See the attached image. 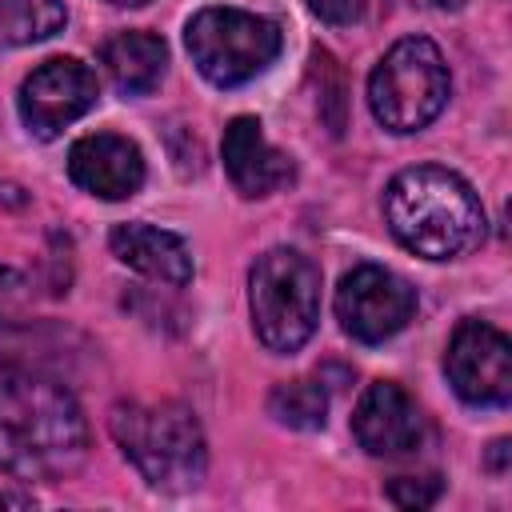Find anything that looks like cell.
<instances>
[{"label": "cell", "instance_id": "21", "mask_svg": "<svg viewBox=\"0 0 512 512\" xmlns=\"http://www.w3.org/2000/svg\"><path fill=\"white\" fill-rule=\"evenodd\" d=\"M108 4H120V8H140V4H148V0H108Z\"/></svg>", "mask_w": 512, "mask_h": 512}, {"label": "cell", "instance_id": "19", "mask_svg": "<svg viewBox=\"0 0 512 512\" xmlns=\"http://www.w3.org/2000/svg\"><path fill=\"white\" fill-rule=\"evenodd\" d=\"M20 300H24V280H20L16 272L0 268V316L16 312V308H20Z\"/></svg>", "mask_w": 512, "mask_h": 512}, {"label": "cell", "instance_id": "5", "mask_svg": "<svg viewBox=\"0 0 512 512\" xmlns=\"http://www.w3.org/2000/svg\"><path fill=\"white\" fill-rule=\"evenodd\" d=\"M448 64L424 36L396 40L368 76V108L388 132H420L448 104Z\"/></svg>", "mask_w": 512, "mask_h": 512}, {"label": "cell", "instance_id": "15", "mask_svg": "<svg viewBox=\"0 0 512 512\" xmlns=\"http://www.w3.org/2000/svg\"><path fill=\"white\" fill-rule=\"evenodd\" d=\"M68 24L64 0H0V48L56 36Z\"/></svg>", "mask_w": 512, "mask_h": 512}, {"label": "cell", "instance_id": "1", "mask_svg": "<svg viewBox=\"0 0 512 512\" xmlns=\"http://www.w3.org/2000/svg\"><path fill=\"white\" fill-rule=\"evenodd\" d=\"M88 456V424L76 396L24 364L0 360V468L16 480L56 484Z\"/></svg>", "mask_w": 512, "mask_h": 512}, {"label": "cell", "instance_id": "12", "mask_svg": "<svg viewBox=\"0 0 512 512\" xmlns=\"http://www.w3.org/2000/svg\"><path fill=\"white\" fill-rule=\"evenodd\" d=\"M224 168L240 196H272L292 180V156L268 144L256 116H236L224 128Z\"/></svg>", "mask_w": 512, "mask_h": 512}, {"label": "cell", "instance_id": "11", "mask_svg": "<svg viewBox=\"0 0 512 512\" xmlns=\"http://www.w3.org/2000/svg\"><path fill=\"white\" fill-rule=\"evenodd\" d=\"M68 176L96 200H128L144 184V156L128 136L92 132L68 148Z\"/></svg>", "mask_w": 512, "mask_h": 512}, {"label": "cell", "instance_id": "2", "mask_svg": "<svg viewBox=\"0 0 512 512\" xmlns=\"http://www.w3.org/2000/svg\"><path fill=\"white\" fill-rule=\"evenodd\" d=\"M392 236L424 260H456L484 240V208L464 176L440 164H416L384 188Z\"/></svg>", "mask_w": 512, "mask_h": 512}, {"label": "cell", "instance_id": "13", "mask_svg": "<svg viewBox=\"0 0 512 512\" xmlns=\"http://www.w3.org/2000/svg\"><path fill=\"white\" fill-rule=\"evenodd\" d=\"M108 244L120 264H128L132 272H140L148 280H160L172 288H184L192 280V252L176 232L132 220V224H116Z\"/></svg>", "mask_w": 512, "mask_h": 512}, {"label": "cell", "instance_id": "3", "mask_svg": "<svg viewBox=\"0 0 512 512\" xmlns=\"http://www.w3.org/2000/svg\"><path fill=\"white\" fill-rule=\"evenodd\" d=\"M108 432L152 488L184 492L204 480V432L184 404H116L108 416Z\"/></svg>", "mask_w": 512, "mask_h": 512}, {"label": "cell", "instance_id": "7", "mask_svg": "<svg viewBox=\"0 0 512 512\" xmlns=\"http://www.w3.org/2000/svg\"><path fill=\"white\" fill-rule=\"evenodd\" d=\"M416 312V288L380 264H356L336 288L340 328L360 344L392 340Z\"/></svg>", "mask_w": 512, "mask_h": 512}, {"label": "cell", "instance_id": "18", "mask_svg": "<svg viewBox=\"0 0 512 512\" xmlns=\"http://www.w3.org/2000/svg\"><path fill=\"white\" fill-rule=\"evenodd\" d=\"M368 0H308L312 16H320L324 24H356Z\"/></svg>", "mask_w": 512, "mask_h": 512}, {"label": "cell", "instance_id": "9", "mask_svg": "<svg viewBox=\"0 0 512 512\" xmlns=\"http://www.w3.org/2000/svg\"><path fill=\"white\" fill-rule=\"evenodd\" d=\"M96 96H100V80L84 60L52 56L24 76L16 108H20V120L32 136L52 140L68 124H76L84 112H92Z\"/></svg>", "mask_w": 512, "mask_h": 512}, {"label": "cell", "instance_id": "20", "mask_svg": "<svg viewBox=\"0 0 512 512\" xmlns=\"http://www.w3.org/2000/svg\"><path fill=\"white\" fill-rule=\"evenodd\" d=\"M428 4H432V8H440V12H456L464 0H428Z\"/></svg>", "mask_w": 512, "mask_h": 512}, {"label": "cell", "instance_id": "8", "mask_svg": "<svg viewBox=\"0 0 512 512\" xmlns=\"http://www.w3.org/2000/svg\"><path fill=\"white\" fill-rule=\"evenodd\" d=\"M444 372L452 392L472 408H504L512 400V344L484 320L456 324L444 352Z\"/></svg>", "mask_w": 512, "mask_h": 512}, {"label": "cell", "instance_id": "16", "mask_svg": "<svg viewBox=\"0 0 512 512\" xmlns=\"http://www.w3.org/2000/svg\"><path fill=\"white\" fill-rule=\"evenodd\" d=\"M268 412L288 428L312 432V428H324L328 420V392L320 380H284L272 388Z\"/></svg>", "mask_w": 512, "mask_h": 512}, {"label": "cell", "instance_id": "6", "mask_svg": "<svg viewBox=\"0 0 512 512\" xmlns=\"http://www.w3.org/2000/svg\"><path fill=\"white\" fill-rule=\"evenodd\" d=\"M184 40L196 72L216 88H240L280 56L276 20L244 8H200L188 20Z\"/></svg>", "mask_w": 512, "mask_h": 512}, {"label": "cell", "instance_id": "17", "mask_svg": "<svg viewBox=\"0 0 512 512\" xmlns=\"http://www.w3.org/2000/svg\"><path fill=\"white\" fill-rule=\"evenodd\" d=\"M384 492L400 508H428L440 496V480L436 476H396V480H388Z\"/></svg>", "mask_w": 512, "mask_h": 512}, {"label": "cell", "instance_id": "4", "mask_svg": "<svg viewBox=\"0 0 512 512\" xmlns=\"http://www.w3.org/2000/svg\"><path fill=\"white\" fill-rule=\"evenodd\" d=\"M248 308L268 352H300L320 324V268L296 248H268L248 272Z\"/></svg>", "mask_w": 512, "mask_h": 512}, {"label": "cell", "instance_id": "10", "mask_svg": "<svg viewBox=\"0 0 512 512\" xmlns=\"http://www.w3.org/2000/svg\"><path fill=\"white\" fill-rule=\"evenodd\" d=\"M352 432L368 456H412L424 444V412L420 404L392 380H376L360 392L352 412Z\"/></svg>", "mask_w": 512, "mask_h": 512}, {"label": "cell", "instance_id": "14", "mask_svg": "<svg viewBox=\"0 0 512 512\" xmlns=\"http://www.w3.org/2000/svg\"><path fill=\"white\" fill-rule=\"evenodd\" d=\"M100 64L108 72V80L124 92V96H148L168 68V48L156 32L144 28H128L104 40L100 48Z\"/></svg>", "mask_w": 512, "mask_h": 512}]
</instances>
